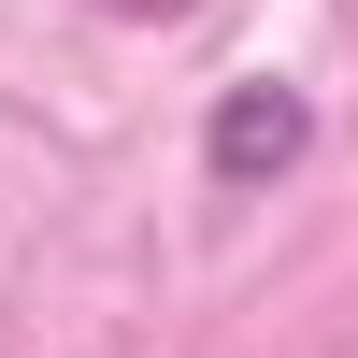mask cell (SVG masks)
<instances>
[{"label": "cell", "instance_id": "cell-1", "mask_svg": "<svg viewBox=\"0 0 358 358\" xmlns=\"http://www.w3.org/2000/svg\"><path fill=\"white\" fill-rule=\"evenodd\" d=\"M301 158H315V101H301L287 72L215 86V115H201V187H215V201H273Z\"/></svg>", "mask_w": 358, "mask_h": 358}, {"label": "cell", "instance_id": "cell-2", "mask_svg": "<svg viewBox=\"0 0 358 358\" xmlns=\"http://www.w3.org/2000/svg\"><path fill=\"white\" fill-rule=\"evenodd\" d=\"M101 15H201V0H101Z\"/></svg>", "mask_w": 358, "mask_h": 358}]
</instances>
